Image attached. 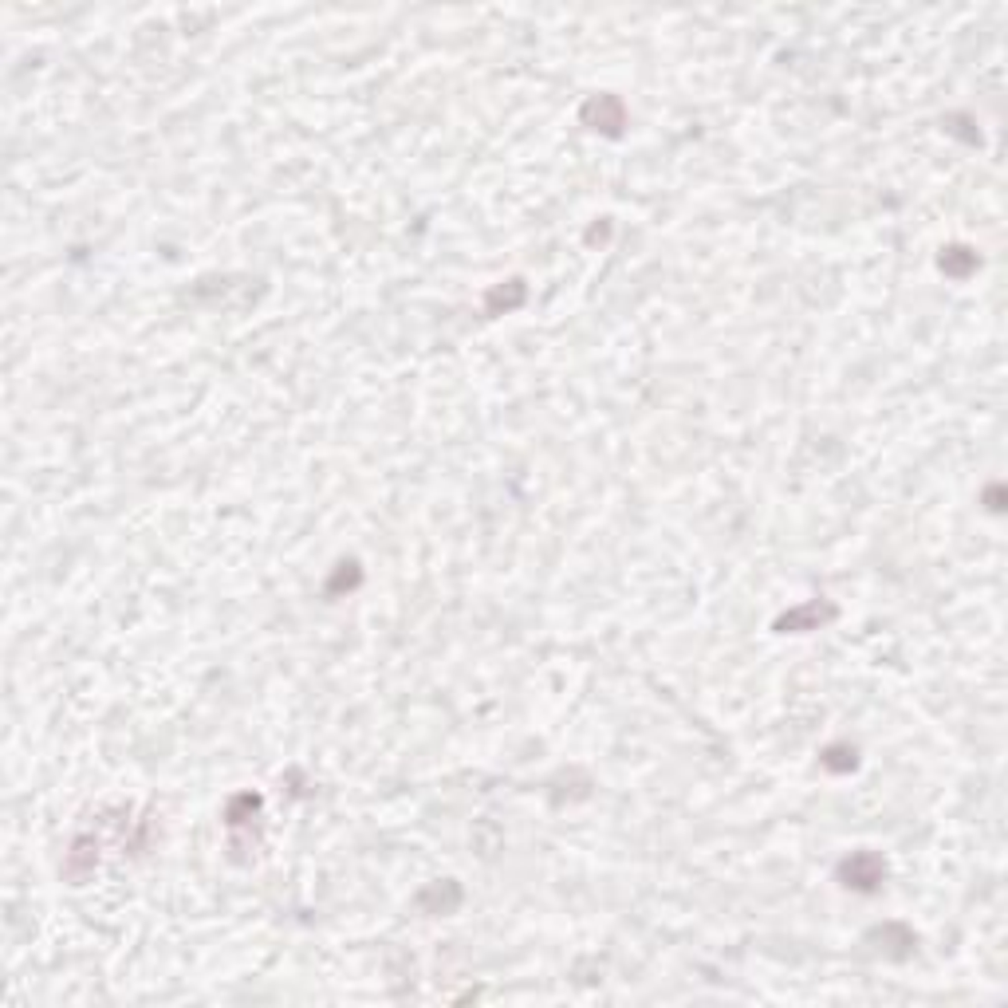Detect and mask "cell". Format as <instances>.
Masks as SVG:
<instances>
[{"label":"cell","mask_w":1008,"mask_h":1008,"mask_svg":"<svg viewBox=\"0 0 1008 1008\" xmlns=\"http://www.w3.org/2000/svg\"><path fill=\"white\" fill-rule=\"evenodd\" d=\"M843 874H847V879H855V883H847V886L871 891V886L883 879V863L874 859V855H855L851 863H843Z\"/></svg>","instance_id":"obj_1"}]
</instances>
